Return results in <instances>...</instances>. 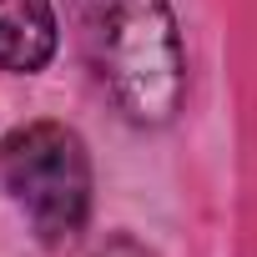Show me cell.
Listing matches in <instances>:
<instances>
[{
	"instance_id": "6da1fadb",
	"label": "cell",
	"mask_w": 257,
	"mask_h": 257,
	"mask_svg": "<svg viewBox=\"0 0 257 257\" xmlns=\"http://www.w3.org/2000/svg\"><path fill=\"white\" fill-rule=\"evenodd\" d=\"M81 56L116 111L137 126H167L182 106L187 61L167 0H66Z\"/></svg>"
},
{
	"instance_id": "7a4b0ae2",
	"label": "cell",
	"mask_w": 257,
	"mask_h": 257,
	"mask_svg": "<svg viewBox=\"0 0 257 257\" xmlns=\"http://www.w3.org/2000/svg\"><path fill=\"white\" fill-rule=\"evenodd\" d=\"M0 182L46 247H71L91 217V157L61 121H31L0 142Z\"/></svg>"
},
{
	"instance_id": "3957f363",
	"label": "cell",
	"mask_w": 257,
	"mask_h": 257,
	"mask_svg": "<svg viewBox=\"0 0 257 257\" xmlns=\"http://www.w3.org/2000/svg\"><path fill=\"white\" fill-rule=\"evenodd\" d=\"M56 56L51 0H0V71H41Z\"/></svg>"
},
{
	"instance_id": "277c9868",
	"label": "cell",
	"mask_w": 257,
	"mask_h": 257,
	"mask_svg": "<svg viewBox=\"0 0 257 257\" xmlns=\"http://www.w3.org/2000/svg\"><path fill=\"white\" fill-rule=\"evenodd\" d=\"M96 257H157V252H152L147 242H137V237H111Z\"/></svg>"
}]
</instances>
